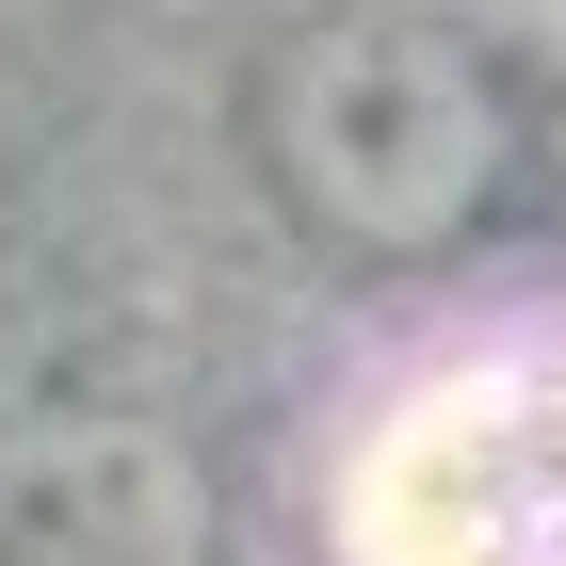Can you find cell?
<instances>
[{"mask_svg": "<svg viewBox=\"0 0 566 566\" xmlns=\"http://www.w3.org/2000/svg\"><path fill=\"white\" fill-rule=\"evenodd\" d=\"M356 566H566V356L421 373L340 470Z\"/></svg>", "mask_w": 566, "mask_h": 566, "instance_id": "obj_1", "label": "cell"}, {"mask_svg": "<svg viewBox=\"0 0 566 566\" xmlns=\"http://www.w3.org/2000/svg\"><path fill=\"white\" fill-rule=\"evenodd\" d=\"M292 130H307L324 211H356V227H437V211L485 195V82L421 33V17L340 33V49L292 82Z\"/></svg>", "mask_w": 566, "mask_h": 566, "instance_id": "obj_2", "label": "cell"}]
</instances>
